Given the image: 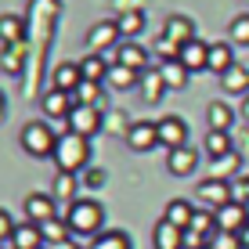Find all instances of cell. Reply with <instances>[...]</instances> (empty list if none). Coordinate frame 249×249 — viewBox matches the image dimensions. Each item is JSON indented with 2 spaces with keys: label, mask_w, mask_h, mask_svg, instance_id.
<instances>
[{
  "label": "cell",
  "mask_w": 249,
  "mask_h": 249,
  "mask_svg": "<svg viewBox=\"0 0 249 249\" xmlns=\"http://www.w3.org/2000/svg\"><path fill=\"white\" fill-rule=\"evenodd\" d=\"M51 159L58 162V170H62V174H80V170H87V166H90V137L62 134Z\"/></svg>",
  "instance_id": "6da1fadb"
},
{
  "label": "cell",
  "mask_w": 249,
  "mask_h": 249,
  "mask_svg": "<svg viewBox=\"0 0 249 249\" xmlns=\"http://www.w3.org/2000/svg\"><path fill=\"white\" fill-rule=\"evenodd\" d=\"M69 228H72V235H101L105 231V206L98 199H76L69 202V213H65Z\"/></svg>",
  "instance_id": "7a4b0ae2"
},
{
  "label": "cell",
  "mask_w": 249,
  "mask_h": 249,
  "mask_svg": "<svg viewBox=\"0 0 249 249\" xmlns=\"http://www.w3.org/2000/svg\"><path fill=\"white\" fill-rule=\"evenodd\" d=\"M58 137H62V134H54V130H51V123H44V119H29V123L22 126L18 141H22L25 156H33V159H44V156H54V148H58Z\"/></svg>",
  "instance_id": "3957f363"
},
{
  "label": "cell",
  "mask_w": 249,
  "mask_h": 249,
  "mask_svg": "<svg viewBox=\"0 0 249 249\" xmlns=\"http://www.w3.org/2000/svg\"><path fill=\"white\" fill-rule=\"evenodd\" d=\"M69 134H80V137H94L101 130V123H105V108L101 105H72V112H69Z\"/></svg>",
  "instance_id": "277c9868"
},
{
  "label": "cell",
  "mask_w": 249,
  "mask_h": 249,
  "mask_svg": "<svg viewBox=\"0 0 249 249\" xmlns=\"http://www.w3.org/2000/svg\"><path fill=\"white\" fill-rule=\"evenodd\" d=\"M195 195H199L202 210H213V213H217L220 206L235 202V195H231V181H220V177H206V181H199Z\"/></svg>",
  "instance_id": "5b68a950"
},
{
  "label": "cell",
  "mask_w": 249,
  "mask_h": 249,
  "mask_svg": "<svg viewBox=\"0 0 249 249\" xmlns=\"http://www.w3.org/2000/svg\"><path fill=\"white\" fill-rule=\"evenodd\" d=\"M25 217L33 224H47V220L58 217V199L51 192H29L25 195Z\"/></svg>",
  "instance_id": "8992f818"
},
{
  "label": "cell",
  "mask_w": 249,
  "mask_h": 249,
  "mask_svg": "<svg viewBox=\"0 0 249 249\" xmlns=\"http://www.w3.org/2000/svg\"><path fill=\"white\" fill-rule=\"evenodd\" d=\"M156 144H159V123H152V119L130 123V130H126V148L130 152H152Z\"/></svg>",
  "instance_id": "52a82bcc"
},
{
  "label": "cell",
  "mask_w": 249,
  "mask_h": 249,
  "mask_svg": "<svg viewBox=\"0 0 249 249\" xmlns=\"http://www.w3.org/2000/svg\"><path fill=\"white\" fill-rule=\"evenodd\" d=\"M119 44H123V33H119L116 22H98V25H90V33H87L90 54H105L108 47H119Z\"/></svg>",
  "instance_id": "ba28073f"
},
{
  "label": "cell",
  "mask_w": 249,
  "mask_h": 249,
  "mask_svg": "<svg viewBox=\"0 0 249 249\" xmlns=\"http://www.w3.org/2000/svg\"><path fill=\"white\" fill-rule=\"evenodd\" d=\"M159 144L166 152L184 148V144H188V123H184L181 116H162L159 119Z\"/></svg>",
  "instance_id": "9c48e42d"
},
{
  "label": "cell",
  "mask_w": 249,
  "mask_h": 249,
  "mask_svg": "<svg viewBox=\"0 0 249 249\" xmlns=\"http://www.w3.org/2000/svg\"><path fill=\"white\" fill-rule=\"evenodd\" d=\"M177 62H181L188 72H202V69H210V44L206 40H188V44L177 51Z\"/></svg>",
  "instance_id": "30bf717a"
},
{
  "label": "cell",
  "mask_w": 249,
  "mask_h": 249,
  "mask_svg": "<svg viewBox=\"0 0 249 249\" xmlns=\"http://www.w3.org/2000/svg\"><path fill=\"white\" fill-rule=\"evenodd\" d=\"M166 170H170L174 177H192L195 170H199V152H195L192 144H184V148L166 152Z\"/></svg>",
  "instance_id": "8fae6325"
},
{
  "label": "cell",
  "mask_w": 249,
  "mask_h": 249,
  "mask_svg": "<svg viewBox=\"0 0 249 249\" xmlns=\"http://www.w3.org/2000/svg\"><path fill=\"white\" fill-rule=\"evenodd\" d=\"M162 40H166V44H174L177 51H181L188 40H195V25H192V18L170 15V18H166V29H162Z\"/></svg>",
  "instance_id": "7c38bea8"
},
{
  "label": "cell",
  "mask_w": 249,
  "mask_h": 249,
  "mask_svg": "<svg viewBox=\"0 0 249 249\" xmlns=\"http://www.w3.org/2000/svg\"><path fill=\"white\" fill-rule=\"evenodd\" d=\"M116 62L134 69V72H144V69H148V51L137 44V40H123V44L116 47Z\"/></svg>",
  "instance_id": "4fadbf2b"
},
{
  "label": "cell",
  "mask_w": 249,
  "mask_h": 249,
  "mask_svg": "<svg viewBox=\"0 0 249 249\" xmlns=\"http://www.w3.org/2000/svg\"><path fill=\"white\" fill-rule=\"evenodd\" d=\"M246 224H249V213H246L242 202H228V206L217 210V228L220 231H242Z\"/></svg>",
  "instance_id": "5bb4252c"
},
{
  "label": "cell",
  "mask_w": 249,
  "mask_h": 249,
  "mask_svg": "<svg viewBox=\"0 0 249 249\" xmlns=\"http://www.w3.org/2000/svg\"><path fill=\"white\" fill-rule=\"evenodd\" d=\"M152 246L156 249H184V231L174 228L170 220H159L152 228Z\"/></svg>",
  "instance_id": "9a60e30c"
},
{
  "label": "cell",
  "mask_w": 249,
  "mask_h": 249,
  "mask_svg": "<svg viewBox=\"0 0 249 249\" xmlns=\"http://www.w3.org/2000/svg\"><path fill=\"white\" fill-rule=\"evenodd\" d=\"M11 246L15 249H44V228L40 224H33V220H25V224L15 228V238H11Z\"/></svg>",
  "instance_id": "2e32d148"
},
{
  "label": "cell",
  "mask_w": 249,
  "mask_h": 249,
  "mask_svg": "<svg viewBox=\"0 0 249 249\" xmlns=\"http://www.w3.org/2000/svg\"><path fill=\"white\" fill-rule=\"evenodd\" d=\"M83 83V72H80V62H62L54 69V90L62 94H76V87Z\"/></svg>",
  "instance_id": "e0dca14e"
},
{
  "label": "cell",
  "mask_w": 249,
  "mask_h": 249,
  "mask_svg": "<svg viewBox=\"0 0 249 249\" xmlns=\"http://www.w3.org/2000/svg\"><path fill=\"white\" fill-rule=\"evenodd\" d=\"M195 210H199V206H192L188 199H170V202H166V210H162V220H170L174 228H181V231H184L188 224H192Z\"/></svg>",
  "instance_id": "ac0fdd59"
},
{
  "label": "cell",
  "mask_w": 249,
  "mask_h": 249,
  "mask_svg": "<svg viewBox=\"0 0 249 249\" xmlns=\"http://www.w3.org/2000/svg\"><path fill=\"white\" fill-rule=\"evenodd\" d=\"M72 105H76L72 94H62V90H54V87L44 94V116H51V119H69Z\"/></svg>",
  "instance_id": "d6986e66"
},
{
  "label": "cell",
  "mask_w": 249,
  "mask_h": 249,
  "mask_svg": "<svg viewBox=\"0 0 249 249\" xmlns=\"http://www.w3.org/2000/svg\"><path fill=\"white\" fill-rule=\"evenodd\" d=\"M206 123H210V130H231V123H235V108L228 105V101H210L206 105Z\"/></svg>",
  "instance_id": "ffe728a7"
},
{
  "label": "cell",
  "mask_w": 249,
  "mask_h": 249,
  "mask_svg": "<svg viewBox=\"0 0 249 249\" xmlns=\"http://www.w3.org/2000/svg\"><path fill=\"white\" fill-rule=\"evenodd\" d=\"M137 87H141V94H144V101H148V105H156L162 94L170 90L159 69H144V72H141V83H137Z\"/></svg>",
  "instance_id": "44dd1931"
},
{
  "label": "cell",
  "mask_w": 249,
  "mask_h": 249,
  "mask_svg": "<svg viewBox=\"0 0 249 249\" xmlns=\"http://www.w3.org/2000/svg\"><path fill=\"white\" fill-rule=\"evenodd\" d=\"M105 83H108L112 90H130V87H137V83H141V72H134V69H126V65L112 62V65H108Z\"/></svg>",
  "instance_id": "7402d4cb"
},
{
  "label": "cell",
  "mask_w": 249,
  "mask_h": 249,
  "mask_svg": "<svg viewBox=\"0 0 249 249\" xmlns=\"http://www.w3.org/2000/svg\"><path fill=\"white\" fill-rule=\"evenodd\" d=\"M25 40V18L22 15H0V44H22Z\"/></svg>",
  "instance_id": "603a6c76"
},
{
  "label": "cell",
  "mask_w": 249,
  "mask_h": 249,
  "mask_svg": "<svg viewBox=\"0 0 249 249\" xmlns=\"http://www.w3.org/2000/svg\"><path fill=\"white\" fill-rule=\"evenodd\" d=\"M220 87H224V94H249V69L246 65H231L224 76H220Z\"/></svg>",
  "instance_id": "cb8c5ba5"
},
{
  "label": "cell",
  "mask_w": 249,
  "mask_h": 249,
  "mask_svg": "<svg viewBox=\"0 0 249 249\" xmlns=\"http://www.w3.org/2000/svg\"><path fill=\"white\" fill-rule=\"evenodd\" d=\"M184 231H192V235H199V238H206V242H210L213 235H217V213L213 210H195V217H192V224H188Z\"/></svg>",
  "instance_id": "d4e9b609"
},
{
  "label": "cell",
  "mask_w": 249,
  "mask_h": 249,
  "mask_svg": "<svg viewBox=\"0 0 249 249\" xmlns=\"http://www.w3.org/2000/svg\"><path fill=\"white\" fill-rule=\"evenodd\" d=\"M231 65H235V44H231V40L228 44H210V69L213 72L224 76Z\"/></svg>",
  "instance_id": "484cf974"
},
{
  "label": "cell",
  "mask_w": 249,
  "mask_h": 249,
  "mask_svg": "<svg viewBox=\"0 0 249 249\" xmlns=\"http://www.w3.org/2000/svg\"><path fill=\"white\" fill-rule=\"evenodd\" d=\"M87 249H134V238L126 235V231H101V235H94L90 238V246Z\"/></svg>",
  "instance_id": "4316f807"
},
{
  "label": "cell",
  "mask_w": 249,
  "mask_h": 249,
  "mask_svg": "<svg viewBox=\"0 0 249 249\" xmlns=\"http://www.w3.org/2000/svg\"><path fill=\"white\" fill-rule=\"evenodd\" d=\"M206 156L210 159H224V156H231L235 152V144H231V134H224V130H210L206 134Z\"/></svg>",
  "instance_id": "83f0119b"
},
{
  "label": "cell",
  "mask_w": 249,
  "mask_h": 249,
  "mask_svg": "<svg viewBox=\"0 0 249 249\" xmlns=\"http://www.w3.org/2000/svg\"><path fill=\"white\" fill-rule=\"evenodd\" d=\"M159 72H162V80H166V87H170V90H181V87H188V76H192L181 62H177V58H166V62L159 65Z\"/></svg>",
  "instance_id": "f1b7e54d"
},
{
  "label": "cell",
  "mask_w": 249,
  "mask_h": 249,
  "mask_svg": "<svg viewBox=\"0 0 249 249\" xmlns=\"http://www.w3.org/2000/svg\"><path fill=\"white\" fill-rule=\"evenodd\" d=\"M76 192H80V177L58 170L54 184H51V195H54V199H65V202H76Z\"/></svg>",
  "instance_id": "f546056e"
},
{
  "label": "cell",
  "mask_w": 249,
  "mask_h": 249,
  "mask_svg": "<svg viewBox=\"0 0 249 249\" xmlns=\"http://www.w3.org/2000/svg\"><path fill=\"white\" fill-rule=\"evenodd\" d=\"M80 72H83V80H90V83H105V76H108L105 54H87L80 62Z\"/></svg>",
  "instance_id": "4dcf8cb0"
},
{
  "label": "cell",
  "mask_w": 249,
  "mask_h": 249,
  "mask_svg": "<svg viewBox=\"0 0 249 249\" xmlns=\"http://www.w3.org/2000/svg\"><path fill=\"white\" fill-rule=\"evenodd\" d=\"M40 228H44V242L47 246H65L69 235H72V228H69L65 217H54V220H47V224H40Z\"/></svg>",
  "instance_id": "1f68e13d"
},
{
  "label": "cell",
  "mask_w": 249,
  "mask_h": 249,
  "mask_svg": "<svg viewBox=\"0 0 249 249\" xmlns=\"http://www.w3.org/2000/svg\"><path fill=\"white\" fill-rule=\"evenodd\" d=\"M72 101H76V105H101V108H105V94H101V83H90V80H83L80 87H76Z\"/></svg>",
  "instance_id": "d6a6232c"
},
{
  "label": "cell",
  "mask_w": 249,
  "mask_h": 249,
  "mask_svg": "<svg viewBox=\"0 0 249 249\" xmlns=\"http://www.w3.org/2000/svg\"><path fill=\"white\" fill-rule=\"evenodd\" d=\"M22 65H25V44L4 47V54H0V69H4V72H11V76H18Z\"/></svg>",
  "instance_id": "836d02e7"
},
{
  "label": "cell",
  "mask_w": 249,
  "mask_h": 249,
  "mask_svg": "<svg viewBox=\"0 0 249 249\" xmlns=\"http://www.w3.org/2000/svg\"><path fill=\"white\" fill-rule=\"evenodd\" d=\"M228 40H231L235 47H249V11H242V15H235V18H231Z\"/></svg>",
  "instance_id": "e575fe53"
},
{
  "label": "cell",
  "mask_w": 249,
  "mask_h": 249,
  "mask_svg": "<svg viewBox=\"0 0 249 249\" xmlns=\"http://www.w3.org/2000/svg\"><path fill=\"white\" fill-rule=\"evenodd\" d=\"M119 33H123V40H134L137 33L144 29V15L141 11H126V15H119Z\"/></svg>",
  "instance_id": "d590c367"
},
{
  "label": "cell",
  "mask_w": 249,
  "mask_h": 249,
  "mask_svg": "<svg viewBox=\"0 0 249 249\" xmlns=\"http://www.w3.org/2000/svg\"><path fill=\"white\" fill-rule=\"evenodd\" d=\"M231 174H238V156L231 152L224 159H213V174L210 177H220V181H231Z\"/></svg>",
  "instance_id": "8d00e7d4"
},
{
  "label": "cell",
  "mask_w": 249,
  "mask_h": 249,
  "mask_svg": "<svg viewBox=\"0 0 249 249\" xmlns=\"http://www.w3.org/2000/svg\"><path fill=\"white\" fill-rule=\"evenodd\" d=\"M210 246H213V249H246L238 231H217V235L210 238Z\"/></svg>",
  "instance_id": "74e56055"
},
{
  "label": "cell",
  "mask_w": 249,
  "mask_h": 249,
  "mask_svg": "<svg viewBox=\"0 0 249 249\" xmlns=\"http://www.w3.org/2000/svg\"><path fill=\"white\" fill-rule=\"evenodd\" d=\"M231 195H235V202H249V177L242 174V177H235V181H231Z\"/></svg>",
  "instance_id": "f35d334b"
},
{
  "label": "cell",
  "mask_w": 249,
  "mask_h": 249,
  "mask_svg": "<svg viewBox=\"0 0 249 249\" xmlns=\"http://www.w3.org/2000/svg\"><path fill=\"white\" fill-rule=\"evenodd\" d=\"M15 228H18V224L11 220V213L0 210V242H11V238H15Z\"/></svg>",
  "instance_id": "ab89813d"
},
{
  "label": "cell",
  "mask_w": 249,
  "mask_h": 249,
  "mask_svg": "<svg viewBox=\"0 0 249 249\" xmlns=\"http://www.w3.org/2000/svg\"><path fill=\"white\" fill-rule=\"evenodd\" d=\"M87 184L90 188H101V184H105V170H87Z\"/></svg>",
  "instance_id": "60d3db41"
},
{
  "label": "cell",
  "mask_w": 249,
  "mask_h": 249,
  "mask_svg": "<svg viewBox=\"0 0 249 249\" xmlns=\"http://www.w3.org/2000/svg\"><path fill=\"white\" fill-rule=\"evenodd\" d=\"M238 235H242V246H246V249H249V224H246V228H242V231H238Z\"/></svg>",
  "instance_id": "b9f144b4"
},
{
  "label": "cell",
  "mask_w": 249,
  "mask_h": 249,
  "mask_svg": "<svg viewBox=\"0 0 249 249\" xmlns=\"http://www.w3.org/2000/svg\"><path fill=\"white\" fill-rule=\"evenodd\" d=\"M242 119L249 123V94H246V101H242Z\"/></svg>",
  "instance_id": "7bdbcfd3"
},
{
  "label": "cell",
  "mask_w": 249,
  "mask_h": 249,
  "mask_svg": "<svg viewBox=\"0 0 249 249\" xmlns=\"http://www.w3.org/2000/svg\"><path fill=\"white\" fill-rule=\"evenodd\" d=\"M0 116H4V90H0Z\"/></svg>",
  "instance_id": "ee69618b"
},
{
  "label": "cell",
  "mask_w": 249,
  "mask_h": 249,
  "mask_svg": "<svg viewBox=\"0 0 249 249\" xmlns=\"http://www.w3.org/2000/svg\"><path fill=\"white\" fill-rule=\"evenodd\" d=\"M246 213H249V202H246Z\"/></svg>",
  "instance_id": "f6af8a7d"
},
{
  "label": "cell",
  "mask_w": 249,
  "mask_h": 249,
  "mask_svg": "<svg viewBox=\"0 0 249 249\" xmlns=\"http://www.w3.org/2000/svg\"><path fill=\"white\" fill-rule=\"evenodd\" d=\"M202 249H213V246H202Z\"/></svg>",
  "instance_id": "bcb514c9"
},
{
  "label": "cell",
  "mask_w": 249,
  "mask_h": 249,
  "mask_svg": "<svg viewBox=\"0 0 249 249\" xmlns=\"http://www.w3.org/2000/svg\"><path fill=\"white\" fill-rule=\"evenodd\" d=\"M44 249H47V246H44Z\"/></svg>",
  "instance_id": "7dc6e473"
}]
</instances>
